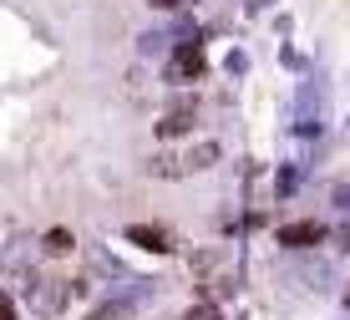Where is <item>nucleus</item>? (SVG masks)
<instances>
[{
  "instance_id": "nucleus-6",
  "label": "nucleus",
  "mask_w": 350,
  "mask_h": 320,
  "mask_svg": "<svg viewBox=\"0 0 350 320\" xmlns=\"http://www.w3.org/2000/svg\"><path fill=\"white\" fill-rule=\"evenodd\" d=\"M127 244H137V249H148V254H167L173 249L167 229H158V224H127Z\"/></svg>"
},
{
  "instance_id": "nucleus-12",
  "label": "nucleus",
  "mask_w": 350,
  "mask_h": 320,
  "mask_svg": "<svg viewBox=\"0 0 350 320\" xmlns=\"http://www.w3.org/2000/svg\"><path fill=\"white\" fill-rule=\"evenodd\" d=\"M188 320H213V310H188Z\"/></svg>"
},
{
  "instance_id": "nucleus-7",
  "label": "nucleus",
  "mask_w": 350,
  "mask_h": 320,
  "mask_svg": "<svg viewBox=\"0 0 350 320\" xmlns=\"http://www.w3.org/2000/svg\"><path fill=\"white\" fill-rule=\"evenodd\" d=\"M188 127H193V112H183V107H178V112H167V117L158 122V138H183Z\"/></svg>"
},
{
  "instance_id": "nucleus-1",
  "label": "nucleus",
  "mask_w": 350,
  "mask_h": 320,
  "mask_svg": "<svg viewBox=\"0 0 350 320\" xmlns=\"http://www.w3.org/2000/svg\"><path fill=\"white\" fill-rule=\"evenodd\" d=\"M219 158H224V147L213 143V138H203V143L183 147V153H163V158H152L148 173H158V178H188V173H203V168H213Z\"/></svg>"
},
{
  "instance_id": "nucleus-8",
  "label": "nucleus",
  "mask_w": 350,
  "mask_h": 320,
  "mask_svg": "<svg viewBox=\"0 0 350 320\" xmlns=\"http://www.w3.org/2000/svg\"><path fill=\"white\" fill-rule=\"evenodd\" d=\"M137 51H142V56H163V51H167V36H163V31H142V36H137Z\"/></svg>"
},
{
  "instance_id": "nucleus-3",
  "label": "nucleus",
  "mask_w": 350,
  "mask_h": 320,
  "mask_svg": "<svg viewBox=\"0 0 350 320\" xmlns=\"http://www.w3.org/2000/svg\"><path fill=\"white\" fill-rule=\"evenodd\" d=\"M203 71H208V61H203L198 41H183L173 51V61H167V82H173V87H188V82H198Z\"/></svg>"
},
{
  "instance_id": "nucleus-4",
  "label": "nucleus",
  "mask_w": 350,
  "mask_h": 320,
  "mask_svg": "<svg viewBox=\"0 0 350 320\" xmlns=\"http://www.w3.org/2000/svg\"><path fill=\"white\" fill-rule=\"evenodd\" d=\"M320 112H325V87L315 77V82H305V92H299V132H320Z\"/></svg>"
},
{
  "instance_id": "nucleus-5",
  "label": "nucleus",
  "mask_w": 350,
  "mask_h": 320,
  "mask_svg": "<svg viewBox=\"0 0 350 320\" xmlns=\"http://www.w3.org/2000/svg\"><path fill=\"white\" fill-rule=\"evenodd\" d=\"M320 239H325V229L315 224V219H299V224H284V229H280V244H284V249H315Z\"/></svg>"
},
{
  "instance_id": "nucleus-2",
  "label": "nucleus",
  "mask_w": 350,
  "mask_h": 320,
  "mask_svg": "<svg viewBox=\"0 0 350 320\" xmlns=\"http://www.w3.org/2000/svg\"><path fill=\"white\" fill-rule=\"evenodd\" d=\"M26 300H31V310L36 315H62L66 310V300H71V285L66 280H31V290H26Z\"/></svg>"
},
{
  "instance_id": "nucleus-9",
  "label": "nucleus",
  "mask_w": 350,
  "mask_h": 320,
  "mask_svg": "<svg viewBox=\"0 0 350 320\" xmlns=\"http://www.w3.org/2000/svg\"><path fill=\"white\" fill-rule=\"evenodd\" d=\"M71 244H77V239H71L66 229H51V234H46V244H41V249H51V254H66Z\"/></svg>"
},
{
  "instance_id": "nucleus-11",
  "label": "nucleus",
  "mask_w": 350,
  "mask_h": 320,
  "mask_svg": "<svg viewBox=\"0 0 350 320\" xmlns=\"http://www.w3.org/2000/svg\"><path fill=\"white\" fill-rule=\"evenodd\" d=\"M148 5H158V10H178L183 0H148Z\"/></svg>"
},
{
  "instance_id": "nucleus-10",
  "label": "nucleus",
  "mask_w": 350,
  "mask_h": 320,
  "mask_svg": "<svg viewBox=\"0 0 350 320\" xmlns=\"http://www.w3.org/2000/svg\"><path fill=\"white\" fill-rule=\"evenodd\" d=\"M0 320H16V300H10L5 290H0Z\"/></svg>"
}]
</instances>
